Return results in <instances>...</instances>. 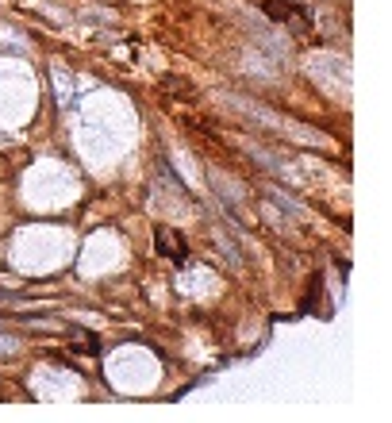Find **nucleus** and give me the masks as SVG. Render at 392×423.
<instances>
[{
  "mask_svg": "<svg viewBox=\"0 0 392 423\" xmlns=\"http://www.w3.org/2000/svg\"><path fill=\"white\" fill-rule=\"evenodd\" d=\"M154 246L162 258H173L177 266L188 258V246H185V235L181 231H169V227H154Z\"/></svg>",
  "mask_w": 392,
  "mask_h": 423,
  "instance_id": "nucleus-1",
  "label": "nucleus"
},
{
  "mask_svg": "<svg viewBox=\"0 0 392 423\" xmlns=\"http://www.w3.org/2000/svg\"><path fill=\"white\" fill-rule=\"evenodd\" d=\"M262 8H265V16H269V20H277V23H296V20H300L308 27L304 12H300V4H296V0H265Z\"/></svg>",
  "mask_w": 392,
  "mask_h": 423,
  "instance_id": "nucleus-2",
  "label": "nucleus"
},
{
  "mask_svg": "<svg viewBox=\"0 0 392 423\" xmlns=\"http://www.w3.org/2000/svg\"><path fill=\"white\" fill-rule=\"evenodd\" d=\"M77 335V346H85L88 354H100V343H97V335H88V331H73Z\"/></svg>",
  "mask_w": 392,
  "mask_h": 423,
  "instance_id": "nucleus-3",
  "label": "nucleus"
}]
</instances>
